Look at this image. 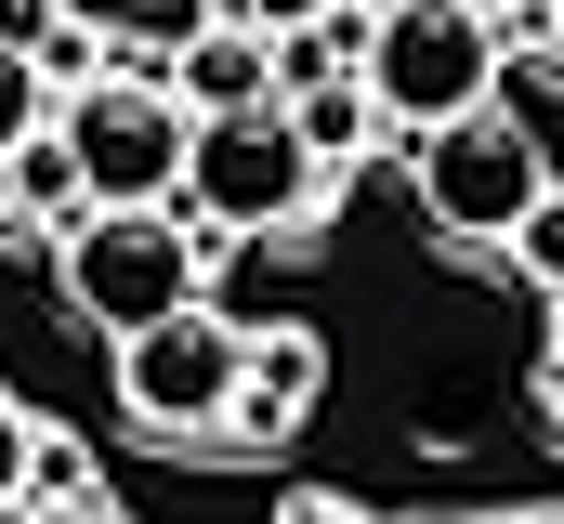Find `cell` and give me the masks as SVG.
<instances>
[{"label": "cell", "mask_w": 564, "mask_h": 524, "mask_svg": "<svg viewBox=\"0 0 564 524\" xmlns=\"http://www.w3.org/2000/svg\"><path fill=\"white\" fill-rule=\"evenodd\" d=\"M53 288H66L79 328L144 341L158 315H197V288H210V237L171 223V210H79V223L53 237Z\"/></svg>", "instance_id": "obj_1"}, {"label": "cell", "mask_w": 564, "mask_h": 524, "mask_svg": "<svg viewBox=\"0 0 564 524\" xmlns=\"http://www.w3.org/2000/svg\"><path fill=\"white\" fill-rule=\"evenodd\" d=\"M53 131H66V157H79V197H93V210H158V197H184L197 119L171 106V66H132V53H119L93 92L53 106Z\"/></svg>", "instance_id": "obj_2"}, {"label": "cell", "mask_w": 564, "mask_h": 524, "mask_svg": "<svg viewBox=\"0 0 564 524\" xmlns=\"http://www.w3.org/2000/svg\"><path fill=\"white\" fill-rule=\"evenodd\" d=\"M355 79H368L381 131H446L499 92V26L473 0H394V13H368V66Z\"/></svg>", "instance_id": "obj_3"}, {"label": "cell", "mask_w": 564, "mask_h": 524, "mask_svg": "<svg viewBox=\"0 0 564 524\" xmlns=\"http://www.w3.org/2000/svg\"><path fill=\"white\" fill-rule=\"evenodd\" d=\"M184 197H197L210 237H289V223L328 197V171H315V144H302L289 106H237V119H197Z\"/></svg>", "instance_id": "obj_4"}, {"label": "cell", "mask_w": 564, "mask_h": 524, "mask_svg": "<svg viewBox=\"0 0 564 524\" xmlns=\"http://www.w3.org/2000/svg\"><path fill=\"white\" fill-rule=\"evenodd\" d=\"M237 381H250V328H224L210 302L197 315H158L144 341H119V406H132L158 446H224Z\"/></svg>", "instance_id": "obj_5"}, {"label": "cell", "mask_w": 564, "mask_h": 524, "mask_svg": "<svg viewBox=\"0 0 564 524\" xmlns=\"http://www.w3.org/2000/svg\"><path fill=\"white\" fill-rule=\"evenodd\" d=\"M539 197H552V171H539V131L512 106H473V119L421 131V210L446 237H512Z\"/></svg>", "instance_id": "obj_6"}, {"label": "cell", "mask_w": 564, "mask_h": 524, "mask_svg": "<svg viewBox=\"0 0 564 524\" xmlns=\"http://www.w3.org/2000/svg\"><path fill=\"white\" fill-rule=\"evenodd\" d=\"M171 106L184 119H237V106H289L276 92V40L263 26H237V13H210L184 53H171Z\"/></svg>", "instance_id": "obj_7"}, {"label": "cell", "mask_w": 564, "mask_h": 524, "mask_svg": "<svg viewBox=\"0 0 564 524\" xmlns=\"http://www.w3.org/2000/svg\"><path fill=\"white\" fill-rule=\"evenodd\" d=\"M315 393H328V341H315V328H263V341H250V381H237V419H224V446H276V433H302Z\"/></svg>", "instance_id": "obj_8"}, {"label": "cell", "mask_w": 564, "mask_h": 524, "mask_svg": "<svg viewBox=\"0 0 564 524\" xmlns=\"http://www.w3.org/2000/svg\"><path fill=\"white\" fill-rule=\"evenodd\" d=\"M302 262H315V223H289V237H224V262H210L197 302L263 341V328H289V275H302Z\"/></svg>", "instance_id": "obj_9"}, {"label": "cell", "mask_w": 564, "mask_h": 524, "mask_svg": "<svg viewBox=\"0 0 564 524\" xmlns=\"http://www.w3.org/2000/svg\"><path fill=\"white\" fill-rule=\"evenodd\" d=\"M289 119L315 144V171H341L355 144H381V106H368V79H315V92H289Z\"/></svg>", "instance_id": "obj_10"}, {"label": "cell", "mask_w": 564, "mask_h": 524, "mask_svg": "<svg viewBox=\"0 0 564 524\" xmlns=\"http://www.w3.org/2000/svg\"><path fill=\"white\" fill-rule=\"evenodd\" d=\"M26 499H40V512H79V499H106V472H93V446H66V433H40V459H26Z\"/></svg>", "instance_id": "obj_11"}, {"label": "cell", "mask_w": 564, "mask_h": 524, "mask_svg": "<svg viewBox=\"0 0 564 524\" xmlns=\"http://www.w3.org/2000/svg\"><path fill=\"white\" fill-rule=\"evenodd\" d=\"M40 131H53V79L0 40V157H13V144H40Z\"/></svg>", "instance_id": "obj_12"}, {"label": "cell", "mask_w": 564, "mask_h": 524, "mask_svg": "<svg viewBox=\"0 0 564 524\" xmlns=\"http://www.w3.org/2000/svg\"><path fill=\"white\" fill-rule=\"evenodd\" d=\"M499 250H512V262H525V275H539V288L564 302V184L539 197V210H525V223H512V237H499Z\"/></svg>", "instance_id": "obj_13"}, {"label": "cell", "mask_w": 564, "mask_h": 524, "mask_svg": "<svg viewBox=\"0 0 564 524\" xmlns=\"http://www.w3.org/2000/svg\"><path fill=\"white\" fill-rule=\"evenodd\" d=\"M328 13H355V0H237V26H263V40H315Z\"/></svg>", "instance_id": "obj_14"}, {"label": "cell", "mask_w": 564, "mask_h": 524, "mask_svg": "<svg viewBox=\"0 0 564 524\" xmlns=\"http://www.w3.org/2000/svg\"><path fill=\"white\" fill-rule=\"evenodd\" d=\"M0 40H13V53H26V66H40V53H53V40H66V0H0Z\"/></svg>", "instance_id": "obj_15"}, {"label": "cell", "mask_w": 564, "mask_h": 524, "mask_svg": "<svg viewBox=\"0 0 564 524\" xmlns=\"http://www.w3.org/2000/svg\"><path fill=\"white\" fill-rule=\"evenodd\" d=\"M26 459H40V419H26V406H13V393H0V512H13V499H26Z\"/></svg>", "instance_id": "obj_16"}, {"label": "cell", "mask_w": 564, "mask_h": 524, "mask_svg": "<svg viewBox=\"0 0 564 524\" xmlns=\"http://www.w3.org/2000/svg\"><path fill=\"white\" fill-rule=\"evenodd\" d=\"M276 524H381V512H355V499H276Z\"/></svg>", "instance_id": "obj_17"}, {"label": "cell", "mask_w": 564, "mask_h": 524, "mask_svg": "<svg viewBox=\"0 0 564 524\" xmlns=\"http://www.w3.org/2000/svg\"><path fill=\"white\" fill-rule=\"evenodd\" d=\"M539 406H552V433H564V341H552V368H539Z\"/></svg>", "instance_id": "obj_18"}, {"label": "cell", "mask_w": 564, "mask_h": 524, "mask_svg": "<svg viewBox=\"0 0 564 524\" xmlns=\"http://www.w3.org/2000/svg\"><path fill=\"white\" fill-rule=\"evenodd\" d=\"M53 524H132V512H119V499H79V512H53Z\"/></svg>", "instance_id": "obj_19"}, {"label": "cell", "mask_w": 564, "mask_h": 524, "mask_svg": "<svg viewBox=\"0 0 564 524\" xmlns=\"http://www.w3.org/2000/svg\"><path fill=\"white\" fill-rule=\"evenodd\" d=\"M499 524H564V499H539V512H499Z\"/></svg>", "instance_id": "obj_20"}, {"label": "cell", "mask_w": 564, "mask_h": 524, "mask_svg": "<svg viewBox=\"0 0 564 524\" xmlns=\"http://www.w3.org/2000/svg\"><path fill=\"white\" fill-rule=\"evenodd\" d=\"M394 524H486V512H394Z\"/></svg>", "instance_id": "obj_21"}, {"label": "cell", "mask_w": 564, "mask_h": 524, "mask_svg": "<svg viewBox=\"0 0 564 524\" xmlns=\"http://www.w3.org/2000/svg\"><path fill=\"white\" fill-rule=\"evenodd\" d=\"M0 524H53V512H40V499H13V512H0Z\"/></svg>", "instance_id": "obj_22"}, {"label": "cell", "mask_w": 564, "mask_h": 524, "mask_svg": "<svg viewBox=\"0 0 564 524\" xmlns=\"http://www.w3.org/2000/svg\"><path fill=\"white\" fill-rule=\"evenodd\" d=\"M473 13H486V26H512V0H473Z\"/></svg>", "instance_id": "obj_23"}, {"label": "cell", "mask_w": 564, "mask_h": 524, "mask_svg": "<svg viewBox=\"0 0 564 524\" xmlns=\"http://www.w3.org/2000/svg\"><path fill=\"white\" fill-rule=\"evenodd\" d=\"M355 13H394V0H355Z\"/></svg>", "instance_id": "obj_24"}, {"label": "cell", "mask_w": 564, "mask_h": 524, "mask_svg": "<svg viewBox=\"0 0 564 524\" xmlns=\"http://www.w3.org/2000/svg\"><path fill=\"white\" fill-rule=\"evenodd\" d=\"M552 13H564V0H552Z\"/></svg>", "instance_id": "obj_25"}]
</instances>
